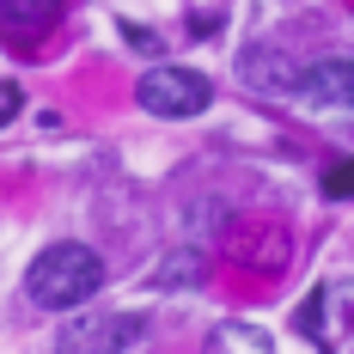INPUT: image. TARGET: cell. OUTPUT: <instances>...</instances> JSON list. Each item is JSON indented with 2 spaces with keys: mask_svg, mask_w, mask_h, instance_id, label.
Here are the masks:
<instances>
[{
  "mask_svg": "<svg viewBox=\"0 0 354 354\" xmlns=\"http://www.w3.org/2000/svg\"><path fill=\"white\" fill-rule=\"evenodd\" d=\"M98 287H104V257L80 239L43 245L25 269V299L43 306V312H80V306L98 299Z\"/></svg>",
  "mask_w": 354,
  "mask_h": 354,
  "instance_id": "cell-1",
  "label": "cell"
},
{
  "mask_svg": "<svg viewBox=\"0 0 354 354\" xmlns=\"http://www.w3.org/2000/svg\"><path fill=\"white\" fill-rule=\"evenodd\" d=\"M135 98H141L147 116L183 122V116H202V110L214 104V86L196 68H171V62H159V68H147L141 80H135Z\"/></svg>",
  "mask_w": 354,
  "mask_h": 354,
  "instance_id": "cell-2",
  "label": "cell"
},
{
  "mask_svg": "<svg viewBox=\"0 0 354 354\" xmlns=\"http://www.w3.org/2000/svg\"><path fill=\"white\" fill-rule=\"evenodd\" d=\"M141 312H73L68 330H55V354H129L141 348Z\"/></svg>",
  "mask_w": 354,
  "mask_h": 354,
  "instance_id": "cell-3",
  "label": "cell"
},
{
  "mask_svg": "<svg viewBox=\"0 0 354 354\" xmlns=\"http://www.w3.org/2000/svg\"><path fill=\"white\" fill-rule=\"evenodd\" d=\"M226 257L250 275H281L293 263V239L275 220H239V226H226Z\"/></svg>",
  "mask_w": 354,
  "mask_h": 354,
  "instance_id": "cell-4",
  "label": "cell"
},
{
  "mask_svg": "<svg viewBox=\"0 0 354 354\" xmlns=\"http://www.w3.org/2000/svg\"><path fill=\"white\" fill-rule=\"evenodd\" d=\"M299 98L312 110H354V62L330 55V62L299 68Z\"/></svg>",
  "mask_w": 354,
  "mask_h": 354,
  "instance_id": "cell-5",
  "label": "cell"
},
{
  "mask_svg": "<svg viewBox=\"0 0 354 354\" xmlns=\"http://www.w3.org/2000/svg\"><path fill=\"white\" fill-rule=\"evenodd\" d=\"M239 73H245L250 92H263V98H287V92H299V68L287 62L281 49H269V43H250L245 55H239Z\"/></svg>",
  "mask_w": 354,
  "mask_h": 354,
  "instance_id": "cell-6",
  "label": "cell"
},
{
  "mask_svg": "<svg viewBox=\"0 0 354 354\" xmlns=\"http://www.w3.org/2000/svg\"><path fill=\"white\" fill-rule=\"evenodd\" d=\"M62 25V0H0V31L6 37H43Z\"/></svg>",
  "mask_w": 354,
  "mask_h": 354,
  "instance_id": "cell-7",
  "label": "cell"
},
{
  "mask_svg": "<svg viewBox=\"0 0 354 354\" xmlns=\"http://www.w3.org/2000/svg\"><path fill=\"white\" fill-rule=\"evenodd\" d=\"M202 281H208V257L202 250H171L153 269V287H165V293H189V287H202Z\"/></svg>",
  "mask_w": 354,
  "mask_h": 354,
  "instance_id": "cell-8",
  "label": "cell"
},
{
  "mask_svg": "<svg viewBox=\"0 0 354 354\" xmlns=\"http://www.w3.org/2000/svg\"><path fill=\"white\" fill-rule=\"evenodd\" d=\"M208 354H275V348H269V336H263L257 324L226 318V324H214V330H208Z\"/></svg>",
  "mask_w": 354,
  "mask_h": 354,
  "instance_id": "cell-9",
  "label": "cell"
},
{
  "mask_svg": "<svg viewBox=\"0 0 354 354\" xmlns=\"http://www.w3.org/2000/svg\"><path fill=\"white\" fill-rule=\"evenodd\" d=\"M324 196H330V202H354V159H336V165L324 171Z\"/></svg>",
  "mask_w": 354,
  "mask_h": 354,
  "instance_id": "cell-10",
  "label": "cell"
},
{
  "mask_svg": "<svg viewBox=\"0 0 354 354\" xmlns=\"http://www.w3.org/2000/svg\"><path fill=\"white\" fill-rule=\"evenodd\" d=\"M324 306H330V293H312V299H306V306H299V330H306V336H318V324H324Z\"/></svg>",
  "mask_w": 354,
  "mask_h": 354,
  "instance_id": "cell-11",
  "label": "cell"
},
{
  "mask_svg": "<svg viewBox=\"0 0 354 354\" xmlns=\"http://www.w3.org/2000/svg\"><path fill=\"white\" fill-rule=\"evenodd\" d=\"M122 37H129L135 49H147V55H159V37L147 31V25H122Z\"/></svg>",
  "mask_w": 354,
  "mask_h": 354,
  "instance_id": "cell-12",
  "label": "cell"
},
{
  "mask_svg": "<svg viewBox=\"0 0 354 354\" xmlns=\"http://www.w3.org/2000/svg\"><path fill=\"white\" fill-rule=\"evenodd\" d=\"M12 110H19V86H0V122H6Z\"/></svg>",
  "mask_w": 354,
  "mask_h": 354,
  "instance_id": "cell-13",
  "label": "cell"
},
{
  "mask_svg": "<svg viewBox=\"0 0 354 354\" xmlns=\"http://www.w3.org/2000/svg\"><path fill=\"white\" fill-rule=\"evenodd\" d=\"M330 299H336V306H342V312H348V318H354V281H348V287H336Z\"/></svg>",
  "mask_w": 354,
  "mask_h": 354,
  "instance_id": "cell-14",
  "label": "cell"
}]
</instances>
